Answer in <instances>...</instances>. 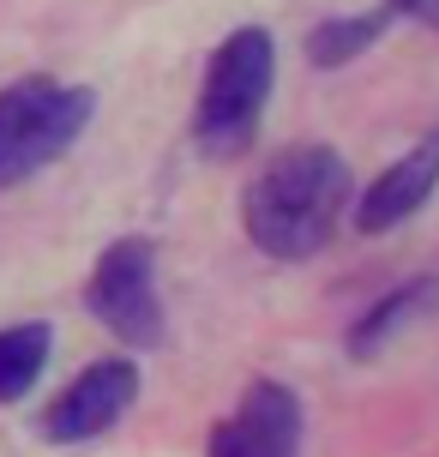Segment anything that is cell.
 <instances>
[{
	"label": "cell",
	"instance_id": "cell-1",
	"mask_svg": "<svg viewBox=\"0 0 439 457\" xmlns=\"http://www.w3.org/2000/svg\"><path fill=\"white\" fill-rule=\"evenodd\" d=\"M349 217V162L331 145H289L241 193L247 241L271 259H313Z\"/></svg>",
	"mask_w": 439,
	"mask_h": 457
},
{
	"label": "cell",
	"instance_id": "cell-2",
	"mask_svg": "<svg viewBox=\"0 0 439 457\" xmlns=\"http://www.w3.org/2000/svg\"><path fill=\"white\" fill-rule=\"evenodd\" d=\"M271 79H277V48L259 24H241L217 43L205 85H199V109H193V138H199L205 157L229 162L253 145Z\"/></svg>",
	"mask_w": 439,
	"mask_h": 457
},
{
	"label": "cell",
	"instance_id": "cell-3",
	"mask_svg": "<svg viewBox=\"0 0 439 457\" xmlns=\"http://www.w3.org/2000/svg\"><path fill=\"white\" fill-rule=\"evenodd\" d=\"M96 96L61 79H19L0 91V187L30 181L37 169L67 157L91 127Z\"/></svg>",
	"mask_w": 439,
	"mask_h": 457
},
{
	"label": "cell",
	"instance_id": "cell-4",
	"mask_svg": "<svg viewBox=\"0 0 439 457\" xmlns=\"http://www.w3.org/2000/svg\"><path fill=\"white\" fill-rule=\"evenodd\" d=\"M85 307L109 325V337L133 343V349H157L162 343V301H157V253L145 235H127L96 259L91 283H85Z\"/></svg>",
	"mask_w": 439,
	"mask_h": 457
},
{
	"label": "cell",
	"instance_id": "cell-5",
	"mask_svg": "<svg viewBox=\"0 0 439 457\" xmlns=\"http://www.w3.org/2000/svg\"><path fill=\"white\" fill-rule=\"evenodd\" d=\"M133 397H139V367L133 361H120V355L115 361H91L43 410V439L48 445H85V439L109 434L120 415L133 410Z\"/></svg>",
	"mask_w": 439,
	"mask_h": 457
},
{
	"label": "cell",
	"instance_id": "cell-6",
	"mask_svg": "<svg viewBox=\"0 0 439 457\" xmlns=\"http://www.w3.org/2000/svg\"><path fill=\"white\" fill-rule=\"evenodd\" d=\"M301 452V397L277 379H253L235 415L217 421L211 457H295Z\"/></svg>",
	"mask_w": 439,
	"mask_h": 457
},
{
	"label": "cell",
	"instance_id": "cell-7",
	"mask_svg": "<svg viewBox=\"0 0 439 457\" xmlns=\"http://www.w3.org/2000/svg\"><path fill=\"white\" fill-rule=\"evenodd\" d=\"M434 187H439V127L421 138L410 157H397L379 181H368L361 205H355V228H361V235H385V228H397L410 211L427 205Z\"/></svg>",
	"mask_w": 439,
	"mask_h": 457
},
{
	"label": "cell",
	"instance_id": "cell-8",
	"mask_svg": "<svg viewBox=\"0 0 439 457\" xmlns=\"http://www.w3.org/2000/svg\"><path fill=\"white\" fill-rule=\"evenodd\" d=\"M434 307H439V277H410L403 289H392L379 307H368V313H361V325L349 331V355H355V361L379 355L397 331H410V325H416L421 313H434Z\"/></svg>",
	"mask_w": 439,
	"mask_h": 457
},
{
	"label": "cell",
	"instance_id": "cell-9",
	"mask_svg": "<svg viewBox=\"0 0 439 457\" xmlns=\"http://www.w3.org/2000/svg\"><path fill=\"white\" fill-rule=\"evenodd\" d=\"M48 361V325L24 320V325H0V403H19L37 386V373Z\"/></svg>",
	"mask_w": 439,
	"mask_h": 457
},
{
	"label": "cell",
	"instance_id": "cell-10",
	"mask_svg": "<svg viewBox=\"0 0 439 457\" xmlns=\"http://www.w3.org/2000/svg\"><path fill=\"white\" fill-rule=\"evenodd\" d=\"M392 24V12H355V19H325L307 37V61L313 67H349L355 54H368L379 43V30Z\"/></svg>",
	"mask_w": 439,
	"mask_h": 457
},
{
	"label": "cell",
	"instance_id": "cell-11",
	"mask_svg": "<svg viewBox=\"0 0 439 457\" xmlns=\"http://www.w3.org/2000/svg\"><path fill=\"white\" fill-rule=\"evenodd\" d=\"M397 12H410V19H421V24H434L439 30V0H392Z\"/></svg>",
	"mask_w": 439,
	"mask_h": 457
}]
</instances>
